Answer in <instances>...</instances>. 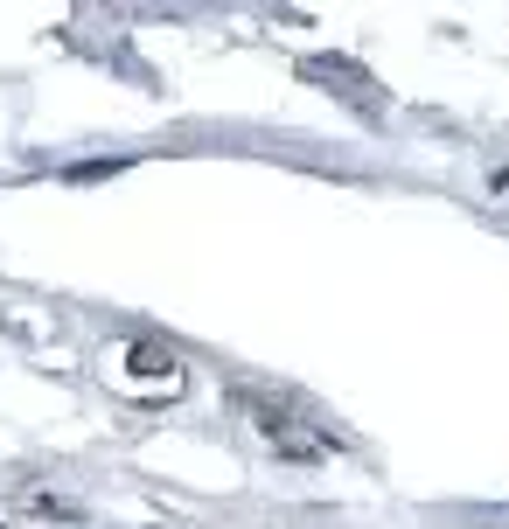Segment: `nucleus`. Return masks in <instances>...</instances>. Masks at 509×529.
Here are the masks:
<instances>
[{
  "instance_id": "1",
  "label": "nucleus",
  "mask_w": 509,
  "mask_h": 529,
  "mask_svg": "<svg viewBox=\"0 0 509 529\" xmlns=\"http://www.w3.org/2000/svg\"><path fill=\"white\" fill-rule=\"evenodd\" d=\"M126 363H133L140 376H154L161 390H182V363H175L168 348H154V342H133V348H126Z\"/></svg>"
},
{
  "instance_id": "2",
  "label": "nucleus",
  "mask_w": 509,
  "mask_h": 529,
  "mask_svg": "<svg viewBox=\"0 0 509 529\" xmlns=\"http://www.w3.org/2000/svg\"><path fill=\"white\" fill-rule=\"evenodd\" d=\"M119 167H126V160H77L70 182H105V175H119Z\"/></svg>"
},
{
  "instance_id": "3",
  "label": "nucleus",
  "mask_w": 509,
  "mask_h": 529,
  "mask_svg": "<svg viewBox=\"0 0 509 529\" xmlns=\"http://www.w3.org/2000/svg\"><path fill=\"white\" fill-rule=\"evenodd\" d=\"M28 508H35V516H77V508L56 502V495H28Z\"/></svg>"
}]
</instances>
